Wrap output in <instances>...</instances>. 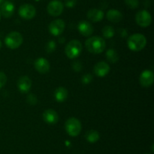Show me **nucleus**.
<instances>
[{"mask_svg":"<svg viewBox=\"0 0 154 154\" xmlns=\"http://www.w3.org/2000/svg\"><path fill=\"white\" fill-rule=\"evenodd\" d=\"M43 119L47 123L54 125L59 121V115L57 112L52 109H48L44 111Z\"/></svg>","mask_w":154,"mask_h":154,"instance_id":"16","label":"nucleus"},{"mask_svg":"<svg viewBox=\"0 0 154 154\" xmlns=\"http://www.w3.org/2000/svg\"><path fill=\"white\" fill-rule=\"evenodd\" d=\"M73 68L75 71H77V72H79V71L81 69V68H82L81 63L78 61L75 62V63H73Z\"/></svg>","mask_w":154,"mask_h":154,"instance_id":"29","label":"nucleus"},{"mask_svg":"<svg viewBox=\"0 0 154 154\" xmlns=\"http://www.w3.org/2000/svg\"><path fill=\"white\" fill-rule=\"evenodd\" d=\"M147 45V39L141 33H135L129 37L127 45L130 50L133 51H140L144 49Z\"/></svg>","mask_w":154,"mask_h":154,"instance_id":"2","label":"nucleus"},{"mask_svg":"<svg viewBox=\"0 0 154 154\" xmlns=\"http://www.w3.org/2000/svg\"><path fill=\"white\" fill-rule=\"evenodd\" d=\"M32 87V80L27 75L20 77L17 81V88L22 93H27Z\"/></svg>","mask_w":154,"mask_h":154,"instance_id":"14","label":"nucleus"},{"mask_svg":"<svg viewBox=\"0 0 154 154\" xmlns=\"http://www.w3.org/2000/svg\"><path fill=\"white\" fill-rule=\"evenodd\" d=\"M18 13L23 19L31 20L35 16L36 9L32 5L23 4L19 8Z\"/></svg>","mask_w":154,"mask_h":154,"instance_id":"7","label":"nucleus"},{"mask_svg":"<svg viewBox=\"0 0 154 154\" xmlns=\"http://www.w3.org/2000/svg\"><path fill=\"white\" fill-rule=\"evenodd\" d=\"M54 98L57 102H64L68 98V91L64 87H59L54 92Z\"/></svg>","mask_w":154,"mask_h":154,"instance_id":"19","label":"nucleus"},{"mask_svg":"<svg viewBox=\"0 0 154 154\" xmlns=\"http://www.w3.org/2000/svg\"><path fill=\"white\" fill-rule=\"evenodd\" d=\"M76 0H66L65 5H66V7L68 8H73L75 7V5H76Z\"/></svg>","mask_w":154,"mask_h":154,"instance_id":"28","label":"nucleus"},{"mask_svg":"<svg viewBox=\"0 0 154 154\" xmlns=\"http://www.w3.org/2000/svg\"><path fill=\"white\" fill-rule=\"evenodd\" d=\"M82 51V44L77 39L70 41L66 45L65 48V53L66 56L70 59L77 58Z\"/></svg>","mask_w":154,"mask_h":154,"instance_id":"3","label":"nucleus"},{"mask_svg":"<svg viewBox=\"0 0 154 154\" xmlns=\"http://www.w3.org/2000/svg\"><path fill=\"white\" fill-rule=\"evenodd\" d=\"M126 5L132 9H135L139 5V0H125Z\"/></svg>","mask_w":154,"mask_h":154,"instance_id":"24","label":"nucleus"},{"mask_svg":"<svg viewBox=\"0 0 154 154\" xmlns=\"http://www.w3.org/2000/svg\"><path fill=\"white\" fill-rule=\"evenodd\" d=\"M82 82L84 84H90L93 80V75L91 74H85L84 76L82 77Z\"/></svg>","mask_w":154,"mask_h":154,"instance_id":"27","label":"nucleus"},{"mask_svg":"<svg viewBox=\"0 0 154 154\" xmlns=\"http://www.w3.org/2000/svg\"><path fill=\"white\" fill-rule=\"evenodd\" d=\"M106 57L108 59V61L111 63H117L119 60V54L116 50L113 49V48H110L106 52Z\"/></svg>","mask_w":154,"mask_h":154,"instance_id":"21","label":"nucleus"},{"mask_svg":"<svg viewBox=\"0 0 154 154\" xmlns=\"http://www.w3.org/2000/svg\"><path fill=\"white\" fill-rule=\"evenodd\" d=\"M66 27V24L62 19H57L53 21L49 24V32L54 36H58L63 33Z\"/></svg>","mask_w":154,"mask_h":154,"instance_id":"9","label":"nucleus"},{"mask_svg":"<svg viewBox=\"0 0 154 154\" xmlns=\"http://www.w3.org/2000/svg\"><path fill=\"white\" fill-rule=\"evenodd\" d=\"M154 81V75L153 71L145 69L141 73L139 77L140 84L143 87H150L153 85Z\"/></svg>","mask_w":154,"mask_h":154,"instance_id":"10","label":"nucleus"},{"mask_svg":"<svg viewBox=\"0 0 154 154\" xmlns=\"http://www.w3.org/2000/svg\"><path fill=\"white\" fill-rule=\"evenodd\" d=\"M107 19L113 23H119L123 20V15L120 11L116 9H111L106 14Z\"/></svg>","mask_w":154,"mask_h":154,"instance_id":"18","label":"nucleus"},{"mask_svg":"<svg viewBox=\"0 0 154 154\" xmlns=\"http://www.w3.org/2000/svg\"><path fill=\"white\" fill-rule=\"evenodd\" d=\"M87 16V18L90 21H91L92 22L97 23L103 19L104 16H105V14L100 9L91 8L88 11Z\"/></svg>","mask_w":154,"mask_h":154,"instance_id":"17","label":"nucleus"},{"mask_svg":"<svg viewBox=\"0 0 154 154\" xmlns=\"http://www.w3.org/2000/svg\"><path fill=\"white\" fill-rule=\"evenodd\" d=\"M145 154H150V153H145Z\"/></svg>","mask_w":154,"mask_h":154,"instance_id":"33","label":"nucleus"},{"mask_svg":"<svg viewBox=\"0 0 154 154\" xmlns=\"http://www.w3.org/2000/svg\"><path fill=\"white\" fill-rule=\"evenodd\" d=\"M63 9H64V5L59 0L51 1L48 3V7H47L48 14L53 17L60 16L63 13Z\"/></svg>","mask_w":154,"mask_h":154,"instance_id":"8","label":"nucleus"},{"mask_svg":"<svg viewBox=\"0 0 154 154\" xmlns=\"http://www.w3.org/2000/svg\"><path fill=\"white\" fill-rule=\"evenodd\" d=\"M86 140L90 143H96L100 138V134L96 130H90L85 134Z\"/></svg>","mask_w":154,"mask_h":154,"instance_id":"20","label":"nucleus"},{"mask_svg":"<svg viewBox=\"0 0 154 154\" xmlns=\"http://www.w3.org/2000/svg\"><path fill=\"white\" fill-rule=\"evenodd\" d=\"M26 101L27 103H29L30 105H35V104H37L38 99L37 98H36L35 95H33V94H30V95H29L28 96H27Z\"/></svg>","mask_w":154,"mask_h":154,"instance_id":"25","label":"nucleus"},{"mask_svg":"<svg viewBox=\"0 0 154 154\" xmlns=\"http://www.w3.org/2000/svg\"><path fill=\"white\" fill-rule=\"evenodd\" d=\"M23 38L22 34L19 32H11L6 36L5 39V43L8 48L11 49H16L22 45Z\"/></svg>","mask_w":154,"mask_h":154,"instance_id":"4","label":"nucleus"},{"mask_svg":"<svg viewBox=\"0 0 154 154\" xmlns=\"http://www.w3.org/2000/svg\"><path fill=\"white\" fill-rule=\"evenodd\" d=\"M0 19H1V12H0Z\"/></svg>","mask_w":154,"mask_h":154,"instance_id":"32","label":"nucleus"},{"mask_svg":"<svg viewBox=\"0 0 154 154\" xmlns=\"http://www.w3.org/2000/svg\"><path fill=\"white\" fill-rule=\"evenodd\" d=\"M85 46L90 53L98 54L105 51L106 43L105 39L100 36H92L86 41Z\"/></svg>","mask_w":154,"mask_h":154,"instance_id":"1","label":"nucleus"},{"mask_svg":"<svg viewBox=\"0 0 154 154\" xmlns=\"http://www.w3.org/2000/svg\"><path fill=\"white\" fill-rule=\"evenodd\" d=\"M3 2H4V0H0V5H1Z\"/></svg>","mask_w":154,"mask_h":154,"instance_id":"31","label":"nucleus"},{"mask_svg":"<svg viewBox=\"0 0 154 154\" xmlns=\"http://www.w3.org/2000/svg\"><path fill=\"white\" fill-rule=\"evenodd\" d=\"M35 68L40 73H47L51 69V65L49 61L44 57H38L35 60L34 63Z\"/></svg>","mask_w":154,"mask_h":154,"instance_id":"11","label":"nucleus"},{"mask_svg":"<svg viewBox=\"0 0 154 154\" xmlns=\"http://www.w3.org/2000/svg\"><path fill=\"white\" fill-rule=\"evenodd\" d=\"M56 42L54 41L51 40L46 44V46H45V50L48 53L51 54V53L54 52L56 49Z\"/></svg>","mask_w":154,"mask_h":154,"instance_id":"23","label":"nucleus"},{"mask_svg":"<svg viewBox=\"0 0 154 154\" xmlns=\"http://www.w3.org/2000/svg\"><path fill=\"white\" fill-rule=\"evenodd\" d=\"M114 28L111 26H105L103 29H102V35L104 37L107 38V39H110L112 38L114 36Z\"/></svg>","mask_w":154,"mask_h":154,"instance_id":"22","label":"nucleus"},{"mask_svg":"<svg viewBox=\"0 0 154 154\" xmlns=\"http://www.w3.org/2000/svg\"><path fill=\"white\" fill-rule=\"evenodd\" d=\"M2 46V42H1V41H0V49H1Z\"/></svg>","mask_w":154,"mask_h":154,"instance_id":"30","label":"nucleus"},{"mask_svg":"<svg viewBox=\"0 0 154 154\" xmlns=\"http://www.w3.org/2000/svg\"><path fill=\"white\" fill-rule=\"evenodd\" d=\"M65 128L68 134L72 137H76L79 135L82 129L81 122L77 118L72 117L66 120L65 124Z\"/></svg>","mask_w":154,"mask_h":154,"instance_id":"5","label":"nucleus"},{"mask_svg":"<svg viewBox=\"0 0 154 154\" xmlns=\"http://www.w3.org/2000/svg\"><path fill=\"white\" fill-rule=\"evenodd\" d=\"M135 21L140 27H147L152 22L151 15L147 10L139 11L135 15Z\"/></svg>","mask_w":154,"mask_h":154,"instance_id":"6","label":"nucleus"},{"mask_svg":"<svg viewBox=\"0 0 154 154\" xmlns=\"http://www.w3.org/2000/svg\"><path fill=\"white\" fill-rule=\"evenodd\" d=\"M110 66L105 61L96 63L93 68V72L98 77H105L110 72Z\"/></svg>","mask_w":154,"mask_h":154,"instance_id":"12","label":"nucleus"},{"mask_svg":"<svg viewBox=\"0 0 154 154\" xmlns=\"http://www.w3.org/2000/svg\"><path fill=\"white\" fill-rule=\"evenodd\" d=\"M78 29L81 35L84 36H87V37L93 35V31H94L93 25L87 21H80L78 25Z\"/></svg>","mask_w":154,"mask_h":154,"instance_id":"13","label":"nucleus"},{"mask_svg":"<svg viewBox=\"0 0 154 154\" xmlns=\"http://www.w3.org/2000/svg\"><path fill=\"white\" fill-rule=\"evenodd\" d=\"M1 14L4 18H9L12 17L14 13V5L13 3L10 1L3 2L1 4V8H0Z\"/></svg>","mask_w":154,"mask_h":154,"instance_id":"15","label":"nucleus"},{"mask_svg":"<svg viewBox=\"0 0 154 154\" xmlns=\"http://www.w3.org/2000/svg\"><path fill=\"white\" fill-rule=\"evenodd\" d=\"M7 82V75L3 72H0V89L2 88Z\"/></svg>","mask_w":154,"mask_h":154,"instance_id":"26","label":"nucleus"}]
</instances>
